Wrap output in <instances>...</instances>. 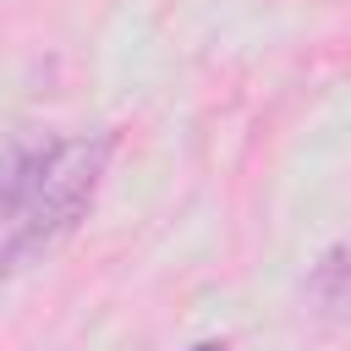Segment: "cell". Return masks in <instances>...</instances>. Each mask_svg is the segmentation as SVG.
Returning <instances> with one entry per match:
<instances>
[{
  "label": "cell",
  "mask_w": 351,
  "mask_h": 351,
  "mask_svg": "<svg viewBox=\"0 0 351 351\" xmlns=\"http://www.w3.org/2000/svg\"><path fill=\"white\" fill-rule=\"evenodd\" d=\"M186 351H225V340H197V346H186Z\"/></svg>",
  "instance_id": "cell-4"
},
{
  "label": "cell",
  "mask_w": 351,
  "mask_h": 351,
  "mask_svg": "<svg viewBox=\"0 0 351 351\" xmlns=\"http://www.w3.org/2000/svg\"><path fill=\"white\" fill-rule=\"evenodd\" d=\"M307 296L318 302L324 318H340V307H346V247L324 252V263L307 274Z\"/></svg>",
  "instance_id": "cell-3"
},
{
  "label": "cell",
  "mask_w": 351,
  "mask_h": 351,
  "mask_svg": "<svg viewBox=\"0 0 351 351\" xmlns=\"http://www.w3.org/2000/svg\"><path fill=\"white\" fill-rule=\"evenodd\" d=\"M49 143L55 137H38V132L5 137V148H0V225L5 230L22 219V208H27L33 186H38V170L49 159Z\"/></svg>",
  "instance_id": "cell-2"
},
{
  "label": "cell",
  "mask_w": 351,
  "mask_h": 351,
  "mask_svg": "<svg viewBox=\"0 0 351 351\" xmlns=\"http://www.w3.org/2000/svg\"><path fill=\"white\" fill-rule=\"evenodd\" d=\"M110 154H115V132H88V137H55L49 143L38 186H33L27 208H22V219L0 241V280L44 263L82 225V214L93 208L99 181L110 170Z\"/></svg>",
  "instance_id": "cell-1"
}]
</instances>
